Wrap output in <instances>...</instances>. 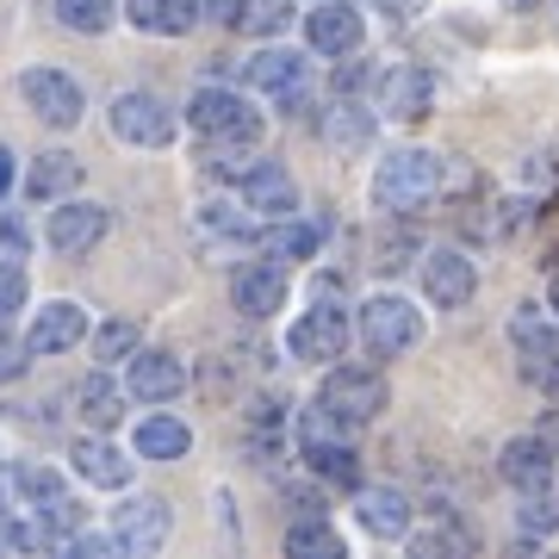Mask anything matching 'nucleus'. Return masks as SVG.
<instances>
[{
    "instance_id": "nucleus-1",
    "label": "nucleus",
    "mask_w": 559,
    "mask_h": 559,
    "mask_svg": "<svg viewBox=\"0 0 559 559\" xmlns=\"http://www.w3.org/2000/svg\"><path fill=\"white\" fill-rule=\"evenodd\" d=\"M441 187H448V168H441V156H429V150H392V156L373 168V205H380V212H399V218L436 205Z\"/></svg>"
},
{
    "instance_id": "nucleus-2",
    "label": "nucleus",
    "mask_w": 559,
    "mask_h": 559,
    "mask_svg": "<svg viewBox=\"0 0 559 559\" xmlns=\"http://www.w3.org/2000/svg\"><path fill=\"white\" fill-rule=\"evenodd\" d=\"M318 404L336 423L360 429V423H373L385 411V373H380V367H360V360H342V367H330V373H323Z\"/></svg>"
},
{
    "instance_id": "nucleus-3",
    "label": "nucleus",
    "mask_w": 559,
    "mask_h": 559,
    "mask_svg": "<svg viewBox=\"0 0 559 559\" xmlns=\"http://www.w3.org/2000/svg\"><path fill=\"white\" fill-rule=\"evenodd\" d=\"M360 342H367L373 360L411 355L423 342V311L411 299H399V293H373V299L360 305Z\"/></svg>"
},
{
    "instance_id": "nucleus-4",
    "label": "nucleus",
    "mask_w": 559,
    "mask_h": 559,
    "mask_svg": "<svg viewBox=\"0 0 559 559\" xmlns=\"http://www.w3.org/2000/svg\"><path fill=\"white\" fill-rule=\"evenodd\" d=\"M510 342H516V373L535 392H559V323L540 305H516L510 318Z\"/></svg>"
},
{
    "instance_id": "nucleus-5",
    "label": "nucleus",
    "mask_w": 559,
    "mask_h": 559,
    "mask_svg": "<svg viewBox=\"0 0 559 559\" xmlns=\"http://www.w3.org/2000/svg\"><path fill=\"white\" fill-rule=\"evenodd\" d=\"M187 124H193L205 143H255L261 138V112L242 100V94H230V87H193Z\"/></svg>"
},
{
    "instance_id": "nucleus-6",
    "label": "nucleus",
    "mask_w": 559,
    "mask_h": 559,
    "mask_svg": "<svg viewBox=\"0 0 559 559\" xmlns=\"http://www.w3.org/2000/svg\"><path fill=\"white\" fill-rule=\"evenodd\" d=\"M106 124H112V138L131 143V150H162V143H175V112H168V100L150 94V87H124L119 100H112V112H106Z\"/></svg>"
},
{
    "instance_id": "nucleus-7",
    "label": "nucleus",
    "mask_w": 559,
    "mask_h": 559,
    "mask_svg": "<svg viewBox=\"0 0 559 559\" xmlns=\"http://www.w3.org/2000/svg\"><path fill=\"white\" fill-rule=\"evenodd\" d=\"M373 100H380L385 119L417 124V119H429V106H436V75H429L423 62H385L380 75H373Z\"/></svg>"
},
{
    "instance_id": "nucleus-8",
    "label": "nucleus",
    "mask_w": 559,
    "mask_h": 559,
    "mask_svg": "<svg viewBox=\"0 0 559 559\" xmlns=\"http://www.w3.org/2000/svg\"><path fill=\"white\" fill-rule=\"evenodd\" d=\"M168 528H175L168 498H124L119 510H112V540H119V554H131V559L162 554V547H168Z\"/></svg>"
},
{
    "instance_id": "nucleus-9",
    "label": "nucleus",
    "mask_w": 559,
    "mask_h": 559,
    "mask_svg": "<svg viewBox=\"0 0 559 559\" xmlns=\"http://www.w3.org/2000/svg\"><path fill=\"white\" fill-rule=\"evenodd\" d=\"M498 473H503V485H516L522 498L528 491H554V473H559V448L547 436H510L498 448Z\"/></svg>"
},
{
    "instance_id": "nucleus-10",
    "label": "nucleus",
    "mask_w": 559,
    "mask_h": 559,
    "mask_svg": "<svg viewBox=\"0 0 559 559\" xmlns=\"http://www.w3.org/2000/svg\"><path fill=\"white\" fill-rule=\"evenodd\" d=\"M20 100L32 106L44 124H57V131H75L81 112H87L81 87L62 75V69H25V75H20Z\"/></svg>"
},
{
    "instance_id": "nucleus-11",
    "label": "nucleus",
    "mask_w": 559,
    "mask_h": 559,
    "mask_svg": "<svg viewBox=\"0 0 559 559\" xmlns=\"http://www.w3.org/2000/svg\"><path fill=\"white\" fill-rule=\"evenodd\" d=\"M106 230H112V212L106 205H87V200H62L57 212H50V249H57L62 261H75V255H94L106 242Z\"/></svg>"
},
{
    "instance_id": "nucleus-12",
    "label": "nucleus",
    "mask_w": 559,
    "mask_h": 559,
    "mask_svg": "<svg viewBox=\"0 0 559 559\" xmlns=\"http://www.w3.org/2000/svg\"><path fill=\"white\" fill-rule=\"evenodd\" d=\"M330 429H348V423H336V417L318 404V417L305 423V460H311V473H318V479L348 485V491H355V485H360V454L348 448V441H336Z\"/></svg>"
},
{
    "instance_id": "nucleus-13",
    "label": "nucleus",
    "mask_w": 559,
    "mask_h": 559,
    "mask_svg": "<svg viewBox=\"0 0 559 559\" xmlns=\"http://www.w3.org/2000/svg\"><path fill=\"white\" fill-rule=\"evenodd\" d=\"M479 293V267L460 255V249H429L423 255V299L441 305V311H460V305H473Z\"/></svg>"
},
{
    "instance_id": "nucleus-14",
    "label": "nucleus",
    "mask_w": 559,
    "mask_h": 559,
    "mask_svg": "<svg viewBox=\"0 0 559 559\" xmlns=\"http://www.w3.org/2000/svg\"><path fill=\"white\" fill-rule=\"evenodd\" d=\"M124 392L138 404H168L187 392V367L168 348H138V355L124 360Z\"/></svg>"
},
{
    "instance_id": "nucleus-15",
    "label": "nucleus",
    "mask_w": 559,
    "mask_h": 559,
    "mask_svg": "<svg viewBox=\"0 0 559 559\" xmlns=\"http://www.w3.org/2000/svg\"><path fill=\"white\" fill-rule=\"evenodd\" d=\"M286 348H293V360H342V348H348V318H342L336 305H311V311H299L293 318V336H286Z\"/></svg>"
},
{
    "instance_id": "nucleus-16",
    "label": "nucleus",
    "mask_w": 559,
    "mask_h": 559,
    "mask_svg": "<svg viewBox=\"0 0 559 559\" xmlns=\"http://www.w3.org/2000/svg\"><path fill=\"white\" fill-rule=\"evenodd\" d=\"M305 38H311L318 57H355L360 38H367V20H360L348 0H318L305 13Z\"/></svg>"
},
{
    "instance_id": "nucleus-17",
    "label": "nucleus",
    "mask_w": 559,
    "mask_h": 559,
    "mask_svg": "<svg viewBox=\"0 0 559 559\" xmlns=\"http://www.w3.org/2000/svg\"><path fill=\"white\" fill-rule=\"evenodd\" d=\"M87 342V311L75 299H50L44 311H32L25 323V355H62V348H75Z\"/></svg>"
},
{
    "instance_id": "nucleus-18",
    "label": "nucleus",
    "mask_w": 559,
    "mask_h": 559,
    "mask_svg": "<svg viewBox=\"0 0 559 559\" xmlns=\"http://www.w3.org/2000/svg\"><path fill=\"white\" fill-rule=\"evenodd\" d=\"M249 87H261L274 106H286V112H305V57H293V50H261V57H249Z\"/></svg>"
},
{
    "instance_id": "nucleus-19",
    "label": "nucleus",
    "mask_w": 559,
    "mask_h": 559,
    "mask_svg": "<svg viewBox=\"0 0 559 559\" xmlns=\"http://www.w3.org/2000/svg\"><path fill=\"white\" fill-rule=\"evenodd\" d=\"M230 305H237L242 318H274L280 305H286V267L280 261H242L237 274H230Z\"/></svg>"
},
{
    "instance_id": "nucleus-20",
    "label": "nucleus",
    "mask_w": 559,
    "mask_h": 559,
    "mask_svg": "<svg viewBox=\"0 0 559 559\" xmlns=\"http://www.w3.org/2000/svg\"><path fill=\"white\" fill-rule=\"evenodd\" d=\"M237 187H242V205H249L255 218H293V212H299V187H293V175H286L280 162H255Z\"/></svg>"
},
{
    "instance_id": "nucleus-21",
    "label": "nucleus",
    "mask_w": 559,
    "mask_h": 559,
    "mask_svg": "<svg viewBox=\"0 0 559 559\" xmlns=\"http://www.w3.org/2000/svg\"><path fill=\"white\" fill-rule=\"evenodd\" d=\"M69 460H75V473L94 485V491H124V485H131V460H124L112 441H100V429L81 436L75 448H69Z\"/></svg>"
},
{
    "instance_id": "nucleus-22",
    "label": "nucleus",
    "mask_w": 559,
    "mask_h": 559,
    "mask_svg": "<svg viewBox=\"0 0 559 559\" xmlns=\"http://www.w3.org/2000/svg\"><path fill=\"white\" fill-rule=\"evenodd\" d=\"M200 13H205L200 0H124V20L150 38H187Z\"/></svg>"
},
{
    "instance_id": "nucleus-23",
    "label": "nucleus",
    "mask_w": 559,
    "mask_h": 559,
    "mask_svg": "<svg viewBox=\"0 0 559 559\" xmlns=\"http://www.w3.org/2000/svg\"><path fill=\"white\" fill-rule=\"evenodd\" d=\"M360 510V528H373L380 540H404L411 535V498L404 491H392V485H367L355 498Z\"/></svg>"
},
{
    "instance_id": "nucleus-24",
    "label": "nucleus",
    "mask_w": 559,
    "mask_h": 559,
    "mask_svg": "<svg viewBox=\"0 0 559 559\" xmlns=\"http://www.w3.org/2000/svg\"><path fill=\"white\" fill-rule=\"evenodd\" d=\"M75 187H81V162L69 156V150H44V156L32 162V168H25V193H32L38 205L69 200Z\"/></svg>"
},
{
    "instance_id": "nucleus-25",
    "label": "nucleus",
    "mask_w": 559,
    "mask_h": 559,
    "mask_svg": "<svg viewBox=\"0 0 559 559\" xmlns=\"http://www.w3.org/2000/svg\"><path fill=\"white\" fill-rule=\"evenodd\" d=\"M131 448H138V460H180L187 448H193V429H187L180 417H168V411H156V417L138 423Z\"/></svg>"
},
{
    "instance_id": "nucleus-26",
    "label": "nucleus",
    "mask_w": 559,
    "mask_h": 559,
    "mask_svg": "<svg viewBox=\"0 0 559 559\" xmlns=\"http://www.w3.org/2000/svg\"><path fill=\"white\" fill-rule=\"evenodd\" d=\"M124 399H131V392H124V385H112L100 367H94V373L81 380V392H75V404H81V417H87V429H112V423L124 417Z\"/></svg>"
},
{
    "instance_id": "nucleus-27",
    "label": "nucleus",
    "mask_w": 559,
    "mask_h": 559,
    "mask_svg": "<svg viewBox=\"0 0 559 559\" xmlns=\"http://www.w3.org/2000/svg\"><path fill=\"white\" fill-rule=\"evenodd\" d=\"M318 242H323V230L318 224H299V212H293V218H274V230L261 237V249H267L274 261H311Z\"/></svg>"
},
{
    "instance_id": "nucleus-28",
    "label": "nucleus",
    "mask_w": 559,
    "mask_h": 559,
    "mask_svg": "<svg viewBox=\"0 0 559 559\" xmlns=\"http://www.w3.org/2000/svg\"><path fill=\"white\" fill-rule=\"evenodd\" d=\"M286 554L293 559H342V535L323 516H305L286 528Z\"/></svg>"
},
{
    "instance_id": "nucleus-29",
    "label": "nucleus",
    "mask_w": 559,
    "mask_h": 559,
    "mask_svg": "<svg viewBox=\"0 0 559 559\" xmlns=\"http://www.w3.org/2000/svg\"><path fill=\"white\" fill-rule=\"evenodd\" d=\"M323 138L342 143V150H360V143L373 138V119H367V106L336 100V106H330V119H323Z\"/></svg>"
},
{
    "instance_id": "nucleus-30",
    "label": "nucleus",
    "mask_w": 559,
    "mask_h": 559,
    "mask_svg": "<svg viewBox=\"0 0 559 559\" xmlns=\"http://www.w3.org/2000/svg\"><path fill=\"white\" fill-rule=\"evenodd\" d=\"M57 20L69 32H81V38H100L119 13H112V0H57Z\"/></svg>"
},
{
    "instance_id": "nucleus-31",
    "label": "nucleus",
    "mask_w": 559,
    "mask_h": 559,
    "mask_svg": "<svg viewBox=\"0 0 559 559\" xmlns=\"http://www.w3.org/2000/svg\"><path fill=\"white\" fill-rule=\"evenodd\" d=\"M143 348V330L138 323H124V318H112V323H100V330H94V360H131Z\"/></svg>"
},
{
    "instance_id": "nucleus-32",
    "label": "nucleus",
    "mask_w": 559,
    "mask_h": 559,
    "mask_svg": "<svg viewBox=\"0 0 559 559\" xmlns=\"http://www.w3.org/2000/svg\"><path fill=\"white\" fill-rule=\"evenodd\" d=\"M516 535H522V540H547V535H559V503L547 498V491H528V498H522V510H516Z\"/></svg>"
},
{
    "instance_id": "nucleus-33",
    "label": "nucleus",
    "mask_w": 559,
    "mask_h": 559,
    "mask_svg": "<svg viewBox=\"0 0 559 559\" xmlns=\"http://www.w3.org/2000/svg\"><path fill=\"white\" fill-rule=\"evenodd\" d=\"M293 25V0H249L242 7V32H255V38H280Z\"/></svg>"
},
{
    "instance_id": "nucleus-34",
    "label": "nucleus",
    "mask_w": 559,
    "mask_h": 559,
    "mask_svg": "<svg viewBox=\"0 0 559 559\" xmlns=\"http://www.w3.org/2000/svg\"><path fill=\"white\" fill-rule=\"evenodd\" d=\"M473 547V535L460 528V522H436V528H423V535H411V554L429 559V554H466Z\"/></svg>"
},
{
    "instance_id": "nucleus-35",
    "label": "nucleus",
    "mask_w": 559,
    "mask_h": 559,
    "mask_svg": "<svg viewBox=\"0 0 559 559\" xmlns=\"http://www.w3.org/2000/svg\"><path fill=\"white\" fill-rule=\"evenodd\" d=\"M20 473V498L38 510V503H50V498H62V479L50 473V466H13Z\"/></svg>"
},
{
    "instance_id": "nucleus-36",
    "label": "nucleus",
    "mask_w": 559,
    "mask_h": 559,
    "mask_svg": "<svg viewBox=\"0 0 559 559\" xmlns=\"http://www.w3.org/2000/svg\"><path fill=\"white\" fill-rule=\"evenodd\" d=\"M25 255H32V237L0 212V267H25Z\"/></svg>"
},
{
    "instance_id": "nucleus-37",
    "label": "nucleus",
    "mask_w": 559,
    "mask_h": 559,
    "mask_svg": "<svg viewBox=\"0 0 559 559\" xmlns=\"http://www.w3.org/2000/svg\"><path fill=\"white\" fill-rule=\"evenodd\" d=\"M25 305V267H0V323Z\"/></svg>"
},
{
    "instance_id": "nucleus-38",
    "label": "nucleus",
    "mask_w": 559,
    "mask_h": 559,
    "mask_svg": "<svg viewBox=\"0 0 559 559\" xmlns=\"http://www.w3.org/2000/svg\"><path fill=\"white\" fill-rule=\"evenodd\" d=\"M200 7H205L218 25H242V7H249V0H200Z\"/></svg>"
},
{
    "instance_id": "nucleus-39",
    "label": "nucleus",
    "mask_w": 559,
    "mask_h": 559,
    "mask_svg": "<svg viewBox=\"0 0 559 559\" xmlns=\"http://www.w3.org/2000/svg\"><path fill=\"white\" fill-rule=\"evenodd\" d=\"M367 7H380L385 20H417V13L429 7V0H367Z\"/></svg>"
},
{
    "instance_id": "nucleus-40",
    "label": "nucleus",
    "mask_w": 559,
    "mask_h": 559,
    "mask_svg": "<svg viewBox=\"0 0 559 559\" xmlns=\"http://www.w3.org/2000/svg\"><path fill=\"white\" fill-rule=\"evenodd\" d=\"M25 342H7V336H0V385H7V380H13V373H20V367H25Z\"/></svg>"
},
{
    "instance_id": "nucleus-41",
    "label": "nucleus",
    "mask_w": 559,
    "mask_h": 559,
    "mask_svg": "<svg viewBox=\"0 0 559 559\" xmlns=\"http://www.w3.org/2000/svg\"><path fill=\"white\" fill-rule=\"evenodd\" d=\"M13 180H20V175H13V150H7V143H0V200H7V193H13Z\"/></svg>"
},
{
    "instance_id": "nucleus-42",
    "label": "nucleus",
    "mask_w": 559,
    "mask_h": 559,
    "mask_svg": "<svg viewBox=\"0 0 559 559\" xmlns=\"http://www.w3.org/2000/svg\"><path fill=\"white\" fill-rule=\"evenodd\" d=\"M535 436H547L559 448V411H540V423H535Z\"/></svg>"
},
{
    "instance_id": "nucleus-43",
    "label": "nucleus",
    "mask_w": 559,
    "mask_h": 559,
    "mask_svg": "<svg viewBox=\"0 0 559 559\" xmlns=\"http://www.w3.org/2000/svg\"><path fill=\"white\" fill-rule=\"evenodd\" d=\"M547 305H554V311H559V274L547 280Z\"/></svg>"
},
{
    "instance_id": "nucleus-44",
    "label": "nucleus",
    "mask_w": 559,
    "mask_h": 559,
    "mask_svg": "<svg viewBox=\"0 0 559 559\" xmlns=\"http://www.w3.org/2000/svg\"><path fill=\"white\" fill-rule=\"evenodd\" d=\"M503 7H510V13H528V7H540V0H503Z\"/></svg>"
}]
</instances>
